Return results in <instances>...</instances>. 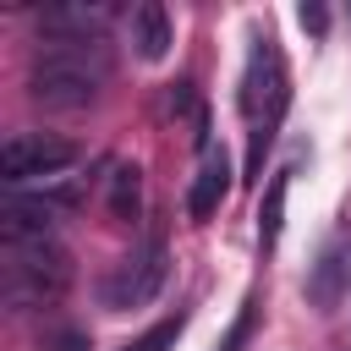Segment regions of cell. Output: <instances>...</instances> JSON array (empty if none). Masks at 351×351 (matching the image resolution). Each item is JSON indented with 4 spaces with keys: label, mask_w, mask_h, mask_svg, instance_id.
Returning a JSON list of instances; mask_svg holds the SVG:
<instances>
[{
    "label": "cell",
    "mask_w": 351,
    "mask_h": 351,
    "mask_svg": "<svg viewBox=\"0 0 351 351\" xmlns=\"http://www.w3.org/2000/svg\"><path fill=\"white\" fill-rule=\"evenodd\" d=\"M66 285H71V258H66L49 236L5 241V258H0V296H5L11 307H44V302H55Z\"/></svg>",
    "instance_id": "obj_3"
},
{
    "label": "cell",
    "mask_w": 351,
    "mask_h": 351,
    "mask_svg": "<svg viewBox=\"0 0 351 351\" xmlns=\"http://www.w3.org/2000/svg\"><path fill=\"white\" fill-rule=\"evenodd\" d=\"M99 82H104V49H99V38L44 33V49L33 55V71H27L33 104H44V110H82V104H93Z\"/></svg>",
    "instance_id": "obj_1"
},
{
    "label": "cell",
    "mask_w": 351,
    "mask_h": 351,
    "mask_svg": "<svg viewBox=\"0 0 351 351\" xmlns=\"http://www.w3.org/2000/svg\"><path fill=\"white\" fill-rule=\"evenodd\" d=\"M44 351H93V340H88V329H55V335H44Z\"/></svg>",
    "instance_id": "obj_13"
},
{
    "label": "cell",
    "mask_w": 351,
    "mask_h": 351,
    "mask_svg": "<svg viewBox=\"0 0 351 351\" xmlns=\"http://www.w3.org/2000/svg\"><path fill=\"white\" fill-rule=\"evenodd\" d=\"M285 186H291V170H274V176H269V192H263V203H258V247H263V252H274V241H280V230H285Z\"/></svg>",
    "instance_id": "obj_10"
},
{
    "label": "cell",
    "mask_w": 351,
    "mask_h": 351,
    "mask_svg": "<svg viewBox=\"0 0 351 351\" xmlns=\"http://www.w3.org/2000/svg\"><path fill=\"white\" fill-rule=\"evenodd\" d=\"M165 280H170V252H165V241H148V247L126 252V258L99 280V302H104L110 313L148 307V302L165 291Z\"/></svg>",
    "instance_id": "obj_4"
},
{
    "label": "cell",
    "mask_w": 351,
    "mask_h": 351,
    "mask_svg": "<svg viewBox=\"0 0 351 351\" xmlns=\"http://www.w3.org/2000/svg\"><path fill=\"white\" fill-rule=\"evenodd\" d=\"M296 22H302V27L313 33V38H324V33H329V11H324L318 0H307V5H296Z\"/></svg>",
    "instance_id": "obj_14"
},
{
    "label": "cell",
    "mask_w": 351,
    "mask_h": 351,
    "mask_svg": "<svg viewBox=\"0 0 351 351\" xmlns=\"http://www.w3.org/2000/svg\"><path fill=\"white\" fill-rule=\"evenodd\" d=\"M181 329H186V318L176 313V318H165V324H154L148 335H137L132 346H121V351H170L176 340H181Z\"/></svg>",
    "instance_id": "obj_11"
},
{
    "label": "cell",
    "mask_w": 351,
    "mask_h": 351,
    "mask_svg": "<svg viewBox=\"0 0 351 351\" xmlns=\"http://www.w3.org/2000/svg\"><path fill=\"white\" fill-rule=\"evenodd\" d=\"M104 203H110V219L137 225V214H143V170L126 165V159H115L110 176H104Z\"/></svg>",
    "instance_id": "obj_8"
},
{
    "label": "cell",
    "mask_w": 351,
    "mask_h": 351,
    "mask_svg": "<svg viewBox=\"0 0 351 351\" xmlns=\"http://www.w3.org/2000/svg\"><path fill=\"white\" fill-rule=\"evenodd\" d=\"M66 165H77V143L49 137V132H11L5 148H0V170H5L11 186L33 181V176H55Z\"/></svg>",
    "instance_id": "obj_5"
},
{
    "label": "cell",
    "mask_w": 351,
    "mask_h": 351,
    "mask_svg": "<svg viewBox=\"0 0 351 351\" xmlns=\"http://www.w3.org/2000/svg\"><path fill=\"white\" fill-rule=\"evenodd\" d=\"M252 329H258V296H247V302H241V313H236V324L225 329L219 351H241V346L252 340Z\"/></svg>",
    "instance_id": "obj_12"
},
{
    "label": "cell",
    "mask_w": 351,
    "mask_h": 351,
    "mask_svg": "<svg viewBox=\"0 0 351 351\" xmlns=\"http://www.w3.org/2000/svg\"><path fill=\"white\" fill-rule=\"evenodd\" d=\"M230 197V159H225V148H203V159H197V176H192V192H186V214L203 225V219H214L219 214V203Z\"/></svg>",
    "instance_id": "obj_6"
},
{
    "label": "cell",
    "mask_w": 351,
    "mask_h": 351,
    "mask_svg": "<svg viewBox=\"0 0 351 351\" xmlns=\"http://www.w3.org/2000/svg\"><path fill=\"white\" fill-rule=\"evenodd\" d=\"M346 285H351V258H346V241L335 236V241L313 258V269H307V302H313L318 313H335L340 296H346Z\"/></svg>",
    "instance_id": "obj_7"
},
{
    "label": "cell",
    "mask_w": 351,
    "mask_h": 351,
    "mask_svg": "<svg viewBox=\"0 0 351 351\" xmlns=\"http://www.w3.org/2000/svg\"><path fill=\"white\" fill-rule=\"evenodd\" d=\"M132 44H137L143 60H165L170 55V11L159 0L132 5Z\"/></svg>",
    "instance_id": "obj_9"
},
{
    "label": "cell",
    "mask_w": 351,
    "mask_h": 351,
    "mask_svg": "<svg viewBox=\"0 0 351 351\" xmlns=\"http://www.w3.org/2000/svg\"><path fill=\"white\" fill-rule=\"evenodd\" d=\"M291 110V71H285V55L269 33L252 38L247 49V71H241V115H247V132H252V154H247V170L258 176L263 170V148L274 143L280 121Z\"/></svg>",
    "instance_id": "obj_2"
}]
</instances>
